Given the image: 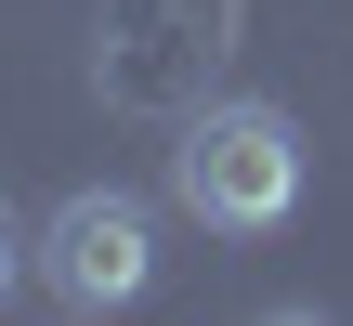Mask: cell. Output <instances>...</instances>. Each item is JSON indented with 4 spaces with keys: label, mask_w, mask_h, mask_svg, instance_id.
<instances>
[{
    "label": "cell",
    "mask_w": 353,
    "mask_h": 326,
    "mask_svg": "<svg viewBox=\"0 0 353 326\" xmlns=\"http://www.w3.org/2000/svg\"><path fill=\"white\" fill-rule=\"evenodd\" d=\"M92 39H105V52H92L105 105H183V78L210 65V39H196V13H183V0H118Z\"/></svg>",
    "instance_id": "cell-3"
},
{
    "label": "cell",
    "mask_w": 353,
    "mask_h": 326,
    "mask_svg": "<svg viewBox=\"0 0 353 326\" xmlns=\"http://www.w3.org/2000/svg\"><path fill=\"white\" fill-rule=\"evenodd\" d=\"M13 261H26V235H13V209H0V287H13Z\"/></svg>",
    "instance_id": "cell-4"
},
{
    "label": "cell",
    "mask_w": 353,
    "mask_h": 326,
    "mask_svg": "<svg viewBox=\"0 0 353 326\" xmlns=\"http://www.w3.org/2000/svg\"><path fill=\"white\" fill-rule=\"evenodd\" d=\"M170 196L210 235H275L301 209V118L288 105H196L170 144Z\"/></svg>",
    "instance_id": "cell-1"
},
{
    "label": "cell",
    "mask_w": 353,
    "mask_h": 326,
    "mask_svg": "<svg viewBox=\"0 0 353 326\" xmlns=\"http://www.w3.org/2000/svg\"><path fill=\"white\" fill-rule=\"evenodd\" d=\"M39 274H52L65 314H118V301H144V274H157V222H144V196H118V183L65 196V209L39 222Z\"/></svg>",
    "instance_id": "cell-2"
}]
</instances>
